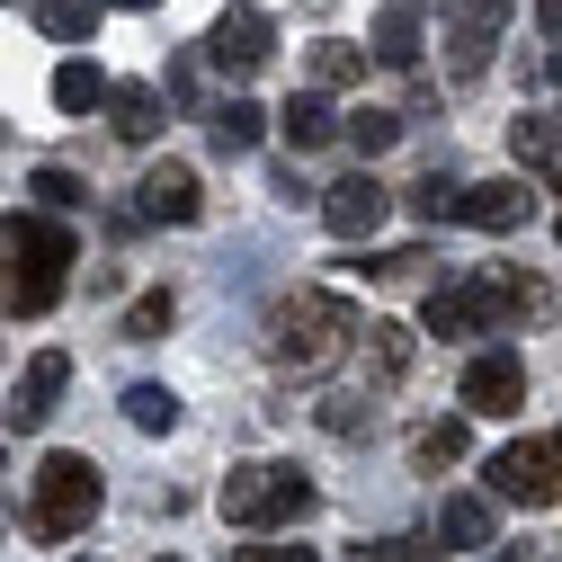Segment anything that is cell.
<instances>
[{
  "mask_svg": "<svg viewBox=\"0 0 562 562\" xmlns=\"http://www.w3.org/2000/svg\"><path fill=\"white\" fill-rule=\"evenodd\" d=\"M322 429L330 438H358L367 429V393H322Z\"/></svg>",
  "mask_w": 562,
  "mask_h": 562,
  "instance_id": "4dcf8cb0",
  "label": "cell"
},
{
  "mask_svg": "<svg viewBox=\"0 0 562 562\" xmlns=\"http://www.w3.org/2000/svg\"><path fill=\"white\" fill-rule=\"evenodd\" d=\"M339 134H348L358 153H393V144H402V116H393V108H358Z\"/></svg>",
  "mask_w": 562,
  "mask_h": 562,
  "instance_id": "83f0119b",
  "label": "cell"
},
{
  "mask_svg": "<svg viewBox=\"0 0 562 562\" xmlns=\"http://www.w3.org/2000/svg\"><path fill=\"white\" fill-rule=\"evenodd\" d=\"M536 215V188L518 179H482V188H456V215L447 224H473V233H518Z\"/></svg>",
  "mask_w": 562,
  "mask_h": 562,
  "instance_id": "4fadbf2b",
  "label": "cell"
},
{
  "mask_svg": "<svg viewBox=\"0 0 562 562\" xmlns=\"http://www.w3.org/2000/svg\"><path fill=\"white\" fill-rule=\"evenodd\" d=\"M491 562H518V553H491Z\"/></svg>",
  "mask_w": 562,
  "mask_h": 562,
  "instance_id": "74e56055",
  "label": "cell"
},
{
  "mask_svg": "<svg viewBox=\"0 0 562 562\" xmlns=\"http://www.w3.org/2000/svg\"><path fill=\"white\" fill-rule=\"evenodd\" d=\"M553 241H562V215H553Z\"/></svg>",
  "mask_w": 562,
  "mask_h": 562,
  "instance_id": "f35d334b",
  "label": "cell"
},
{
  "mask_svg": "<svg viewBox=\"0 0 562 562\" xmlns=\"http://www.w3.org/2000/svg\"><path fill=\"white\" fill-rule=\"evenodd\" d=\"M491 473V501H518V509H544L553 491H562V429L553 438H518L482 464Z\"/></svg>",
  "mask_w": 562,
  "mask_h": 562,
  "instance_id": "8992f818",
  "label": "cell"
},
{
  "mask_svg": "<svg viewBox=\"0 0 562 562\" xmlns=\"http://www.w3.org/2000/svg\"><path fill=\"white\" fill-rule=\"evenodd\" d=\"M509 153H518L527 170H553V153H562V125H553V116H518V125H509Z\"/></svg>",
  "mask_w": 562,
  "mask_h": 562,
  "instance_id": "cb8c5ba5",
  "label": "cell"
},
{
  "mask_svg": "<svg viewBox=\"0 0 562 562\" xmlns=\"http://www.w3.org/2000/svg\"><path fill=\"white\" fill-rule=\"evenodd\" d=\"M456 402H464L473 419H509V411L527 402V367H518V348H482V358L464 367V384H456Z\"/></svg>",
  "mask_w": 562,
  "mask_h": 562,
  "instance_id": "30bf717a",
  "label": "cell"
},
{
  "mask_svg": "<svg viewBox=\"0 0 562 562\" xmlns=\"http://www.w3.org/2000/svg\"><path fill=\"white\" fill-rule=\"evenodd\" d=\"M429 259H438L429 241H402V250H358L348 268H358V277H375V286H402V277H419Z\"/></svg>",
  "mask_w": 562,
  "mask_h": 562,
  "instance_id": "603a6c76",
  "label": "cell"
},
{
  "mask_svg": "<svg viewBox=\"0 0 562 562\" xmlns=\"http://www.w3.org/2000/svg\"><path fill=\"white\" fill-rule=\"evenodd\" d=\"M411 215H419V224H447V215H456V179H447V170H429V179L411 188Z\"/></svg>",
  "mask_w": 562,
  "mask_h": 562,
  "instance_id": "f546056e",
  "label": "cell"
},
{
  "mask_svg": "<svg viewBox=\"0 0 562 562\" xmlns=\"http://www.w3.org/2000/svg\"><path fill=\"white\" fill-rule=\"evenodd\" d=\"M205 63L233 72V81L268 72V63H277V19H268V10H224L215 27H205Z\"/></svg>",
  "mask_w": 562,
  "mask_h": 562,
  "instance_id": "52a82bcc",
  "label": "cell"
},
{
  "mask_svg": "<svg viewBox=\"0 0 562 562\" xmlns=\"http://www.w3.org/2000/svg\"><path fill=\"white\" fill-rule=\"evenodd\" d=\"M544 313H553V286H544V277L491 268V277L429 286V313H419V330H438V339H482V330H518V322H544Z\"/></svg>",
  "mask_w": 562,
  "mask_h": 562,
  "instance_id": "6da1fadb",
  "label": "cell"
},
{
  "mask_svg": "<svg viewBox=\"0 0 562 562\" xmlns=\"http://www.w3.org/2000/svg\"><path fill=\"white\" fill-rule=\"evenodd\" d=\"M358 339H367V367L393 384V375H411V322H358Z\"/></svg>",
  "mask_w": 562,
  "mask_h": 562,
  "instance_id": "7402d4cb",
  "label": "cell"
},
{
  "mask_svg": "<svg viewBox=\"0 0 562 562\" xmlns=\"http://www.w3.org/2000/svg\"><path fill=\"white\" fill-rule=\"evenodd\" d=\"M438 536H447V553H473V544H491V536H501V501H491V491H447Z\"/></svg>",
  "mask_w": 562,
  "mask_h": 562,
  "instance_id": "5bb4252c",
  "label": "cell"
},
{
  "mask_svg": "<svg viewBox=\"0 0 562 562\" xmlns=\"http://www.w3.org/2000/svg\"><path fill=\"white\" fill-rule=\"evenodd\" d=\"M170 322H179V295L153 286V295H134V304H125V330H116V339H161Z\"/></svg>",
  "mask_w": 562,
  "mask_h": 562,
  "instance_id": "d4e9b609",
  "label": "cell"
},
{
  "mask_svg": "<svg viewBox=\"0 0 562 562\" xmlns=\"http://www.w3.org/2000/svg\"><path fill=\"white\" fill-rule=\"evenodd\" d=\"M259 134H268V116H259L250 99H224V108H205V144H215V153H250Z\"/></svg>",
  "mask_w": 562,
  "mask_h": 562,
  "instance_id": "d6986e66",
  "label": "cell"
},
{
  "mask_svg": "<svg viewBox=\"0 0 562 562\" xmlns=\"http://www.w3.org/2000/svg\"><path fill=\"white\" fill-rule=\"evenodd\" d=\"M304 72H313V90H348V81H358V72H367V54L330 36V45H313V63H304Z\"/></svg>",
  "mask_w": 562,
  "mask_h": 562,
  "instance_id": "484cf974",
  "label": "cell"
},
{
  "mask_svg": "<svg viewBox=\"0 0 562 562\" xmlns=\"http://www.w3.org/2000/svg\"><path fill=\"white\" fill-rule=\"evenodd\" d=\"M54 108L63 116H90V108H108V72H99V63H54Z\"/></svg>",
  "mask_w": 562,
  "mask_h": 562,
  "instance_id": "ac0fdd59",
  "label": "cell"
},
{
  "mask_svg": "<svg viewBox=\"0 0 562 562\" xmlns=\"http://www.w3.org/2000/svg\"><path fill=\"white\" fill-rule=\"evenodd\" d=\"M72 259H81V241L54 215H19L0 233V313H19V322L54 313V295L72 286Z\"/></svg>",
  "mask_w": 562,
  "mask_h": 562,
  "instance_id": "7a4b0ae2",
  "label": "cell"
},
{
  "mask_svg": "<svg viewBox=\"0 0 562 562\" xmlns=\"http://www.w3.org/2000/svg\"><path fill=\"white\" fill-rule=\"evenodd\" d=\"M544 81H553V90H562V45H553V54H544Z\"/></svg>",
  "mask_w": 562,
  "mask_h": 562,
  "instance_id": "d590c367",
  "label": "cell"
},
{
  "mask_svg": "<svg viewBox=\"0 0 562 562\" xmlns=\"http://www.w3.org/2000/svg\"><path fill=\"white\" fill-rule=\"evenodd\" d=\"M134 215H144V224H196V215H205L196 170H188V161H153L144 179H134Z\"/></svg>",
  "mask_w": 562,
  "mask_h": 562,
  "instance_id": "8fae6325",
  "label": "cell"
},
{
  "mask_svg": "<svg viewBox=\"0 0 562 562\" xmlns=\"http://www.w3.org/2000/svg\"><path fill=\"white\" fill-rule=\"evenodd\" d=\"M277 134H286L295 153H322V144H339V116H330L322 90H295L286 108H277Z\"/></svg>",
  "mask_w": 562,
  "mask_h": 562,
  "instance_id": "9a60e30c",
  "label": "cell"
},
{
  "mask_svg": "<svg viewBox=\"0 0 562 562\" xmlns=\"http://www.w3.org/2000/svg\"><path fill=\"white\" fill-rule=\"evenodd\" d=\"M99 518V464L90 456H45L36 464V482H27V536L36 544H63V536H81Z\"/></svg>",
  "mask_w": 562,
  "mask_h": 562,
  "instance_id": "5b68a950",
  "label": "cell"
},
{
  "mask_svg": "<svg viewBox=\"0 0 562 562\" xmlns=\"http://www.w3.org/2000/svg\"><path fill=\"white\" fill-rule=\"evenodd\" d=\"M348 339H358V313L322 286H295V295L268 304V358L277 367H330Z\"/></svg>",
  "mask_w": 562,
  "mask_h": 562,
  "instance_id": "3957f363",
  "label": "cell"
},
{
  "mask_svg": "<svg viewBox=\"0 0 562 562\" xmlns=\"http://www.w3.org/2000/svg\"><path fill=\"white\" fill-rule=\"evenodd\" d=\"M63 384H72V358H63V348H36L27 375H19V393L0 402V419H10V429H45V419L63 411Z\"/></svg>",
  "mask_w": 562,
  "mask_h": 562,
  "instance_id": "7c38bea8",
  "label": "cell"
},
{
  "mask_svg": "<svg viewBox=\"0 0 562 562\" xmlns=\"http://www.w3.org/2000/svg\"><path fill=\"white\" fill-rule=\"evenodd\" d=\"M170 99H188V108H196V54H179V63H170Z\"/></svg>",
  "mask_w": 562,
  "mask_h": 562,
  "instance_id": "836d02e7",
  "label": "cell"
},
{
  "mask_svg": "<svg viewBox=\"0 0 562 562\" xmlns=\"http://www.w3.org/2000/svg\"><path fill=\"white\" fill-rule=\"evenodd\" d=\"M464 456H473V429H464V419H429V429L411 438V464H419V473H447V464H464Z\"/></svg>",
  "mask_w": 562,
  "mask_h": 562,
  "instance_id": "ffe728a7",
  "label": "cell"
},
{
  "mask_svg": "<svg viewBox=\"0 0 562 562\" xmlns=\"http://www.w3.org/2000/svg\"><path fill=\"white\" fill-rule=\"evenodd\" d=\"M536 27H544V36H562V0H536Z\"/></svg>",
  "mask_w": 562,
  "mask_h": 562,
  "instance_id": "e575fe53",
  "label": "cell"
},
{
  "mask_svg": "<svg viewBox=\"0 0 562 562\" xmlns=\"http://www.w3.org/2000/svg\"><path fill=\"white\" fill-rule=\"evenodd\" d=\"M99 19H108V0H36V27H45L54 45H90Z\"/></svg>",
  "mask_w": 562,
  "mask_h": 562,
  "instance_id": "e0dca14e",
  "label": "cell"
},
{
  "mask_svg": "<svg viewBox=\"0 0 562 562\" xmlns=\"http://www.w3.org/2000/svg\"><path fill=\"white\" fill-rule=\"evenodd\" d=\"M125 419L134 429H179V393L170 384H125Z\"/></svg>",
  "mask_w": 562,
  "mask_h": 562,
  "instance_id": "4316f807",
  "label": "cell"
},
{
  "mask_svg": "<svg viewBox=\"0 0 562 562\" xmlns=\"http://www.w3.org/2000/svg\"><path fill=\"white\" fill-rule=\"evenodd\" d=\"M224 562H313V544H233Z\"/></svg>",
  "mask_w": 562,
  "mask_h": 562,
  "instance_id": "d6a6232c",
  "label": "cell"
},
{
  "mask_svg": "<svg viewBox=\"0 0 562 562\" xmlns=\"http://www.w3.org/2000/svg\"><path fill=\"white\" fill-rule=\"evenodd\" d=\"M116 10H161V0H116Z\"/></svg>",
  "mask_w": 562,
  "mask_h": 562,
  "instance_id": "8d00e7d4",
  "label": "cell"
},
{
  "mask_svg": "<svg viewBox=\"0 0 562 562\" xmlns=\"http://www.w3.org/2000/svg\"><path fill=\"white\" fill-rule=\"evenodd\" d=\"M384 215H393V188H384L375 170H348V179H330V188H322V224H330L339 241H375V233H384Z\"/></svg>",
  "mask_w": 562,
  "mask_h": 562,
  "instance_id": "ba28073f",
  "label": "cell"
},
{
  "mask_svg": "<svg viewBox=\"0 0 562 562\" xmlns=\"http://www.w3.org/2000/svg\"><path fill=\"white\" fill-rule=\"evenodd\" d=\"M501 36H509V10H501V0H456V10H447V72H456V81H482Z\"/></svg>",
  "mask_w": 562,
  "mask_h": 562,
  "instance_id": "9c48e42d",
  "label": "cell"
},
{
  "mask_svg": "<svg viewBox=\"0 0 562 562\" xmlns=\"http://www.w3.org/2000/svg\"><path fill=\"white\" fill-rule=\"evenodd\" d=\"M358 562H438L419 536H384V544H358Z\"/></svg>",
  "mask_w": 562,
  "mask_h": 562,
  "instance_id": "1f68e13d",
  "label": "cell"
},
{
  "mask_svg": "<svg viewBox=\"0 0 562 562\" xmlns=\"http://www.w3.org/2000/svg\"><path fill=\"white\" fill-rule=\"evenodd\" d=\"M161 562H170V553H161Z\"/></svg>",
  "mask_w": 562,
  "mask_h": 562,
  "instance_id": "ab89813d",
  "label": "cell"
},
{
  "mask_svg": "<svg viewBox=\"0 0 562 562\" xmlns=\"http://www.w3.org/2000/svg\"><path fill=\"white\" fill-rule=\"evenodd\" d=\"M215 509L233 527H250V536H277V527L313 518V482H304V464H233L224 491H215Z\"/></svg>",
  "mask_w": 562,
  "mask_h": 562,
  "instance_id": "277c9868",
  "label": "cell"
},
{
  "mask_svg": "<svg viewBox=\"0 0 562 562\" xmlns=\"http://www.w3.org/2000/svg\"><path fill=\"white\" fill-rule=\"evenodd\" d=\"M108 108H116L108 125L125 134V144H153V134H161V90H153V81H116Z\"/></svg>",
  "mask_w": 562,
  "mask_h": 562,
  "instance_id": "2e32d148",
  "label": "cell"
},
{
  "mask_svg": "<svg viewBox=\"0 0 562 562\" xmlns=\"http://www.w3.org/2000/svg\"><path fill=\"white\" fill-rule=\"evenodd\" d=\"M375 63H419V10L411 0H384L375 10Z\"/></svg>",
  "mask_w": 562,
  "mask_h": 562,
  "instance_id": "44dd1931",
  "label": "cell"
},
{
  "mask_svg": "<svg viewBox=\"0 0 562 562\" xmlns=\"http://www.w3.org/2000/svg\"><path fill=\"white\" fill-rule=\"evenodd\" d=\"M27 188H36V205H54V215H72V205H90V188H81L72 170H63V161H45V170H36Z\"/></svg>",
  "mask_w": 562,
  "mask_h": 562,
  "instance_id": "f1b7e54d",
  "label": "cell"
}]
</instances>
